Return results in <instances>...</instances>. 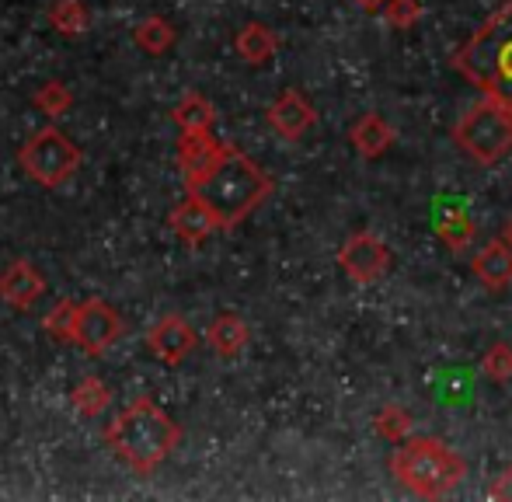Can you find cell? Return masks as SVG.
<instances>
[{
    "instance_id": "4fadbf2b",
    "label": "cell",
    "mask_w": 512,
    "mask_h": 502,
    "mask_svg": "<svg viewBox=\"0 0 512 502\" xmlns=\"http://www.w3.org/2000/svg\"><path fill=\"white\" fill-rule=\"evenodd\" d=\"M42 290H46V279L28 262H21V258L0 272V300H7V304L18 307V311H28V307L42 297Z\"/></svg>"
},
{
    "instance_id": "30bf717a",
    "label": "cell",
    "mask_w": 512,
    "mask_h": 502,
    "mask_svg": "<svg viewBox=\"0 0 512 502\" xmlns=\"http://www.w3.org/2000/svg\"><path fill=\"white\" fill-rule=\"evenodd\" d=\"M269 126L276 129L283 140H300V136L307 133L310 126L317 123V112H314V105L307 102L300 91H293V88H286L283 95L276 98V102L269 105Z\"/></svg>"
},
{
    "instance_id": "9a60e30c",
    "label": "cell",
    "mask_w": 512,
    "mask_h": 502,
    "mask_svg": "<svg viewBox=\"0 0 512 502\" xmlns=\"http://www.w3.org/2000/svg\"><path fill=\"white\" fill-rule=\"evenodd\" d=\"M471 272L488 290H495V293L506 290L512 283V248L502 238L488 241V245L471 258Z\"/></svg>"
},
{
    "instance_id": "3957f363",
    "label": "cell",
    "mask_w": 512,
    "mask_h": 502,
    "mask_svg": "<svg viewBox=\"0 0 512 502\" xmlns=\"http://www.w3.org/2000/svg\"><path fill=\"white\" fill-rule=\"evenodd\" d=\"M457 70L485 95L512 105V0L499 7L471 39L460 46Z\"/></svg>"
},
{
    "instance_id": "83f0119b",
    "label": "cell",
    "mask_w": 512,
    "mask_h": 502,
    "mask_svg": "<svg viewBox=\"0 0 512 502\" xmlns=\"http://www.w3.org/2000/svg\"><path fill=\"white\" fill-rule=\"evenodd\" d=\"M488 499H509L512 502V464L502 471L499 478H495V485L488 489Z\"/></svg>"
},
{
    "instance_id": "484cf974",
    "label": "cell",
    "mask_w": 512,
    "mask_h": 502,
    "mask_svg": "<svg viewBox=\"0 0 512 502\" xmlns=\"http://www.w3.org/2000/svg\"><path fill=\"white\" fill-rule=\"evenodd\" d=\"M35 109L42 112V116H63V112L70 109V102H74V98H70V91L63 88L60 81H49V84H42L39 91H35Z\"/></svg>"
},
{
    "instance_id": "2e32d148",
    "label": "cell",
    "mask_w": 512,
    "mask_h": 502,
    "mask_svg": "<svg viewBox=\"0 0 512 502\" xmlns=\"http://www.w3.org/2000/svg\"><path fill=\"white\" fill-rule=\"evenodd\" d=\"M432 227H436V238L453 251H464L474 241V234H478V227L467 217L464 206H446V203H439Z\"/></svg>"
},
{
    "instance_id": "8fae6325",
    "label": "cell",
    "mask_w": 512,
    "mask_h": 502,
    "mask_svg": "<svg viewBox=\"0 0 512 502\" xmlns=\"http://www.w3.org/2000/svg\"><path fill=\"white\" fill-rule=\"evenodd\" d=\"M168 224H171V231H175V238L185 241V245H203L209 234L220 231V220L213 217V210H209L199 196H192V192H189V199H182V203L171 210Z\"/></svg>"
},
{
    "instance_id": "603a6c76",
    "label": "cell",
    "mask_w": 512,
    "mask_h": 502,
    "mask_svg": "<svg viewBox=\"0 0 512 502\" xmlns=\"http://www.w3.org/2000/svg\"><path fill=\"white\" fill-rule=\"evenodd\" d=\"M49 21H53V28L63 35H84L91 25L84 0H56L53 11H49Z\"/></svg>"
},
{
    "instance_id": "ba28073f",
    "label": "cell",
    "mask_w": 512,
    "mask_h": 502,
    "mask_svg": "<svg viewBox=\"0 0 512 502\" xmlns=\"http://www.w3.org/2000/svg\"><path fill=\"white\" fill-rule=\"evenodd\" d=\"M338 265L349 272L356 283H377V279L387 276L391 269V248L370 231L352 234L349 241L338 251Z\"/></svg>"
},
{
    "instance_id": "9c48e42d",
    "label": "cell",
    "mask_w": 512,
    "mask_h": 502,
    "mask_svg": "<svg viewBox=\"0 0 512 502\" xmlns=\"http://www.w3.org/2000/svg\"><path fill=\"white\" fill-rule=\"evenodd\" d=\"M196 342H199L196 328H192L185 318H178V314H171V318H161L147 332V349L161 363H168V367H178V363H182L185 356L196 349Z\"/></svg>"
},
{
    "instance_id": "d4e9b609",
    "label": "cell",
    "mask_w": 512,
    "mask_h": 502,
    "mask_svg": "<svg viewBox=\"0 0 512 502\" xmlns=\"http://www.w3.org/2000/svg\"><path fill=\"white\" fill-rule=\"evenodd\" d=\"M380 14H384V21L391 28H398V32H408V28H415L418 21H422V4L418 0H384V7H380Z\"/></svg>"
},
{
    "instance_id": "4316f807",
    "label": "cell",
    "mask_w": 512,
    "mask_h": 502,
    "mask_svg": "<svg viewBox=\"0 0 512 502\" xmlns=\"http://www.w3.org/2000/svg\"><path fill=\"white\" fill-rule=\"evenodd\" d=\"M481 374L492 377L495 384L512 380V346L509 342H495V346L488 349L485 360H481Z\"/></svg>"
},
{
    "instance_id": "d6986e66",
    "label": "cell",
    "mask_w": 512,
    "mask_h": 502,
    "mask_svg": "<svg viewBox=\"0 0 512 502\" xmlns=\"http://www.w3.org/2000/svg\"><path fill=\"white\" fill-rule=\"evenodd\" d=\"M133 39H136V46H140L143 53L161 56V53H168V49L175 46V25H171V21H164V18H143L140 25L133 28Z\"/></svg>"
},
{
    "instance_id": "6da1fadb",
    "label": "cell",
    "mask_w": 512,
    "mask_h": 502,
    "mask_svg": "<svg viewBox=\"0 0 512 502\" xmlns=\"http://www.w3.org/2000/svg\"><path fill=\"white\" fill-rule=\"evenodd\" d=\"M189 192L213 210V217L220 220V231H223V227H237L248 213H255L269 199L272 178L248 154L223 143L216 164L206 171L203 182L192 185Z\"/></svg>"
},
{
    "instance_id": "52a82bcc",
    "label": "cell",
    "mask_w": 512,
    "mask_h": 502,
    "mask_svg": "<svg viewBox=\"0 0 512 502\" xmlns=\"http://www.w3.org/2000/svg\"><path fill=\"white\" fill-rule=\"evenodd\" d=\"M122 339V318L112 304L102 297L81 300V314H77V346L88 356H105L115 342Z\"/></svg>"
},
{
    "instance_id": "7a4b0ae2",
    "label": "cell",
    "mask_w": 512,
    "mask_h": 502,
    "mask_svg": "<svg viewBox=\"0 0 512 502\" xmlns=\"http://www.w3.org/2000/svg\"><path fill=\"white\" fill-rule=\"evenodd\" d=\"M108 447L115 450L119 461H126L136 475H154L168 454L182 440V429L171 419L164 408H157L150 398H136L133 405H126L105 429Z\"/></svg>"
},
{
    "instance_id": "ac0fdd59",
    "label": "cell",
    "mask_w": 512,
    "mask_h": 502,
    "mask_svg": "<svg viewBox=\"0 0 512 502\" xmlns=\"http://www.w3.org/2000/svg\"><path fill=\"white\" fill-rule=\"evenodd\" d=\"M234 49L241 53L244 63H251V67H262V63H269L272 56H276L279 39H276V32H272L269 25H262V21H251V25H244L241 32H237Z\"/></svg>"
},
{
    "instance_id": "f546056e",
    "label": "cell",
    "mask_w": 512,
    "mask_h": 502,
    "mask_svg": "<svg viewBox=\"0 0 512 502\" xmlns=\"http://www.w3.org/2000/svg\"><path fill=\"white\" fill-rule=\"evenodd\" d=\"M359 4H363L366 11H380V7H384V0H359Z\"/></svg>"
},
{
    "instance_id": "5b68a950",
    "label": "cell",
    "mask_w": 512,
    "mask_h": 502,
    "mask_svg": "<svg viewBox=\"0 0 512 502\" xmlns=\"http://www.w3.org/2000/svg\"><path fill=\"white\" fill-rule=\"evenodd\" d=\"M453 143L478 164H499L512 150V105L495 95L474 102L453 129Z\"/></svg>"
},
{
    "instance_id": "e0dca14e",
    "label": "cell",
    "mask_w": 512,
    "mask_h": 502,
    "mask_svg": "<svg viewBox=\"0 0 512 502\" xmlns=\"http://www.w3.org/2000/svg\"><path fill=\"white\" fill-rule=\"evenodd\" d=\"M248 339H251L248 325H244V321L237 318V314H230V311L220 314V318L206 328L209 349H213L216 356H223V360H234V356L248 346Z\"/></svg>"
},
{
    "instance_id": "5bb4252c",
    "label": "cell",
    "mask_w": 512,
    "mask_h": 502,
    "mask_svg": "<svg viewBox=\"0 0 512 502\" xmlns=\"http://www.w3.org/2000/svg\"><path fill=\"white\" fill-rule=\"evenodd\" d=\"M394 126L387 123L384 116H377V112H366V116H359L356 123L349 129V143L356 147V154H363L366 161H377V157H384L387 150L394 147Z\"/></svg>"
},
{
    "instance_id": "ffe728a7",
    "label": "cell",
    "mask_w": 512,
    "mask_h": 502,
    "mask_svg": "<svg viewBox=\"0 0 512 502\" xmlns=\"http://www.w3.org/2000/svg\"><path fill=\"white\" fill-rule=\"evenodd\" d=\"M70 405L77 408L81 415H102L108 405H112V387L105 384V380H98V377H84L81 384L70 391Z\"/></svg>"
},
{
    "instance_id": "44dd1931",
    "label": "cell",
    "mask_w": 512,
    "mask_h": 502,
    "mask_svg": "<svg viewBox=\"0 0 512 502\" xmlns=\"http://www.w3.org/2000/svg\"><path fill=\"white\" fill-rule=\"evenodd\" d=\"M171 119H175L182 133H203V129L213 126L216 112H213V105H209L203 95H185L182 102L175 105Z\"/></svg>"
},
{
    "instance_id": "f1b7e54d",
    "label": "cell",
    "mask_w": 512,
    "mask_h": 502,
    "mask_svg": "<svg viewBox=\"0 0 512 502\" xmlns=\"http://www.w3.org/2000/svg\"><path fill=\"white\" fill-rule=\"evenodd\" d=\"M499 238H502V241H506V245L512 248V217L506 220V224H502V231H499Z\"/></svg>"
},
{
    "instance_id": "7402d4cb",
    "label": "cell",
    "mask_w": 512,
    "mask_h": 502,
    "mask_svg": "<svg viewBox=\"0 0 512 502\" xmlns=\"http://www.w3.org/2000/svg\"><path fill=\"white\" fill-rule=\"evenodd\" d=\"M373 426H377V433L384 436L387 443H405L411 440V429H415V419H411L408 408L401 405H384L377 412V419H373Z\"/></svg>"
},
{
    "instance_id": "7c38bea8",
    "label": "cell",
    "mask_w": 512,
    "mask_h": 502,
    "mask_svg": "<svg viewBox=\"0 0 512 502\" xmlns=\"http://www.w3.org/2000/svg\"><path fill=\"white\" fill-rule=\"evenodd\" d=\"M223 143H216L213 136H209V129L203 133H182V140H178V164H182V175H185V185H199L206 178V171L216 164V157H220Z\"/></svg>"
},
{
    "instance_id": "8992f818",
    "label": "cell",
    "mask_w": 512,
    "mask_h": 502,
    "mask_svg": "<svg viewBox=\"0 0 512 502\" xmlns=\"http://www.w3.org/2000/svg\"><path fill=\"white\" fill-rule=\"evenodd\" d=\"M18 161H21V168L28 171V178H35V182L46 185V189H56V185H63L81 168V150H77V143H70L56 126H46L21 147Z\"/></svg>"
},
{
    "instance_id": "cb8c5ba5",
    "label": "cell",
    "mask_w": 512,
    "mask_h": 502,
    "mask_svg": "<svg viewBox=\"0 0 512 502\" xmlns=\"http://www.w3.org/2000/svg\"><path fill=\"white\" fill-rule=\"evenodd\" d=\"M77 314H81V304H77V300H60V304L42 318V328H46L56 342H74L77 339Z\"/></svg>"
},
{
    "instance_id": "277c9868",
    "label": "cell",
    "mask_w": 512,
    "mask_h": 502,
    "mask_svg": "<svg viewBox=\"0 0 512 502\" xmlns=\"http://www.w3.org/2000/svg\"><path fill=\"white\" fill-rule=\"evenodd\" d=\"M391 471L408 492L422 499H443L464 482L467 464L457 450L432 436H411L391 457Z\"/></svg>"
}]
</instances>
